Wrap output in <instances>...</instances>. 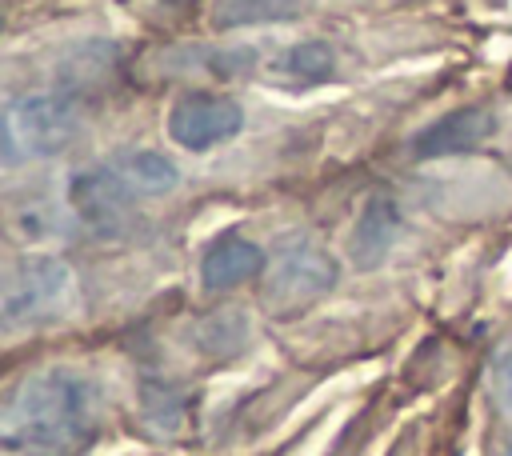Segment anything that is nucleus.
<instances>
[{
    "label": "nucleus",
    "instance_id": "9",
    "mask_svg": "<svg viewBox=\"0 0 512 456\" xmlns=\"http://www.w3.org/2000/svg\"><path fill=\"white\" fill-rule=\"evenodd\" d=\"M260 268H264V248L240 232H224L208 244L204 260H200V280H204V288L220 292V288H236V284L260 276Z\"/></svg>",
    "mask_w": 512,
    "mask_h": 456
},
{
    "label": "nucleus",
    "instance_id": "2",
    "mask_svg": "<svg viewBox=\"0 0 512 456\" xmlns=\"http://www.w3.org/2000/svg\"><path fill=\"white\" fill-rule=\"evenodd\" d=\"M80 132V112L68 96H52V92H36V96H20L8 104L4 116V140L8 152H24V156H56L64 152Z\"/></svg>",
    "mask_w": 512,
    "mask_h": 456
},
{
    "label": "nucleus",
    "instance_id": "13",
    "mask_svg": "<svg viewBox=\"0 0 512 456\" xmlns=\"http://www.w3.org/2000/svg\"><path fill=\"white\" fill-rule=\"evenodd\" d=\"M492 388H496V400L512 412V348L500 352V360L492 368Z\"/></svg>",
    "mask_w": 512,
    "mask_h": 456
},
{
    "label": "nucleus",
    "instance_id": "14",
    "mask_svg": "<svg viewBox=\"0 0 512 456\" xmlns=\"http://www.w3.org/2000/svg\"><path fill=\"white\" fill-rule=\"evenodd\" d=\"M508 456H512V444H508Z\"/></svg>",
    "mask_w": 512,
    "mask_h": 456
},
{
    "label": "nucleus",
    "instance_id": "8",
    "mask_svg": "<svg viewBox=\"0 0 512 456\" xmlns=\"http://www.w3.org/2000/svg\"><path fill=\"white\" fill-rule=\"evenodd\" d=\"M396 236H400V208H396V200L384 196V192L368 196L360 216H356V224H352V232H348V248H352L356 268H376L392 252Z\"/></svg>",
    "mask_w": 512,
    "mask_h": 456
},
{
    "label": "nucleus",
    "instance_id": "6",
    "mask_svg": "<svg viewBox=\"0 0 512 456\" xmlns=\"http://www.w3.org/2000/svg\"><path fill=\"white\" fill-rule=\"evenodd\" d=\"M492 132H496V116L488 108H480V104H468V108H456V112L440 116L436 124H428L412 140V156L416 160L464 156V152H476Z\"/></svg>",
    "mask_w": 512,
    "mask_h": 456
},
{
    "label": "nucleus",
    "instance_id": "4",
    "mask_svg": "<svg viewBox=\"0 0 512 456\" xmlns=\"http://www.w3.org/2000/svg\"><path fill=\"white\" fill-rule=\"evenodd\" d=\"M244 128V108L224 92H188L168 112V132L188 152H208Z\"/></svg>",
    "mask_w": 512,
    "mask_h": 456
},
{
    "label": "nucleus",
    "instance_id": "11",
    "mask_svg": "<svg viewBox=\"0 0 512 456\" xmlns=\"http://www.w3.org/2000/svg\"><path fill=\"white\" fill-rule=\"evenodd\" d=\"M296 0H220L212 20L220 28H244V24H272L296 16Z\"/></svg>",
    "mask_w": 512,
    "mask_h": 456
},
{
    "label": "nucleus",
    "instance_id": "12",
    "mask_svg": "<svg viewBox=\"0 0 512 456\" xmlns=\"http://www.w3.org/2000/svg\"><path fill=\"white\" fill-rule=\"evenodd\" d=\"M280 76L292 80V84H316V80H328L332 76V48L328 44H296L284 52V64H280Z\"/></svg>",
    "mask_w": 512,
    "mask_h": 456
},
{
    "label": "nucleus",
    "instance_id": "5",
    "mask_svg": "<svg viewBox=\"0 0 512 456\" xmlns=\"http://www.w3.org/2000/svg\"><path fill=\"white\" fill-rule=\"evenodd\" d=\"M68 264L56 256H28L8 272L4 284V324L20 328L28 320H40L52 312L68 292Z\"/></svg>",
    "mask_w": 512,
    "mask_h": 456
},
{
    "label": "nucleus",
    "instance_id": "3",
    "mask_svg": "<svg viewBox=\"0 0 512 456\" xmlns=\"http://www.w3.org/2000/svg\"><path fill=\"white\" fill-rule=\"evenodd\" d=\"M336 260L328 248H320L308 236H288L272 252V272H268V296L284 312H296L324 296L336 284Z\"/></svg>",
    "mask_w": 512,
    "mask_h": 456
},
{
    "label": "nucleus",
    "instance_id": "7",
    "mask_svg": "<svg viewBox=\"0 0 512 456\" xmlns=\"http://www.w3.org/2000/svg\"><path fill=\"white\" fill-rule=\"evenodd\" d=\"M140 196L128 188V180L120 176L116 164H100L88 168L80 176H72V208L88 220V224H112L120 220Z\"/></svg>",
    "mask_w": 512,
    "mask_h": 456
},
{
    "label": "nucleus",
    "instance_id": "1",
    "mask_svg": "<svg viewBox=\"0 0 512 456\" xmlns=\"http://www.w3.org/2000/svg\"><path fill=\"white\" fill-rule=\"evenodd\" d=\"M96 424V392L84 376L52 368L36 372L20 384L8 404L4 436L12 448H28L40 456L72 452L88 440Z\"/></svg>",
    "mask_w": 512,
    "mask_h": 456
},
{
    "label": "nucleus",
    "instance_id": "10",
    "mask_svg": "<svg viewBox=\"0 0 512 456\" xmlns=\"http://www.w3.org/2000/svg\"><path fill=\"white\" fill-rule=\"evenodd\" d=\"M120 168V176L128 180V188L136 196H164L176 188L180 180V168L164 156V152H152V148H132V152H120L112 160Z\"/></svg>",
    "mask_w": 512,
    "mask_h": 456
}]
</instances>
